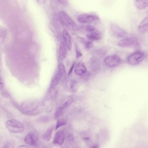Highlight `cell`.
Listing matches in <instances>:
<instances>
[{"instance_id":"6da1fadb","label":"cell","mask_w":148,"mask_h":148,"mask_svg":"<svg viewBox=\"0 0 148 148\" xmlns=\"http://www.w3.org/2000/svg\"><path fill=\"white\" fill-rule=\"evenodd\" d=\"M44 109L43 104L35 100L23 102L20 106L21 112L27 115L35 116L42 112Z\"/></svg>"},{"instance_id":"7a4b0ae2","label":"cell","mask_w":148,"mask_h":148,"mask_svg":"<svg viewBox=\"0 0 148 148\" xmlns=\"http://www.w3.org/2000/svg\"><path fill=\"white\" fill-rule=\"evenodd\" d=\"M6 127L10 132L14 134L22 133L25 129V127L23 123L15 119H11L6 121Z\"/></svg>"},{"instance_id":"3957f363","label":"cell","mask_w":148,"mask_h":148,"mask_svg":"<svg viewBox=\"0 0 148 148\" xmlns=\"http://www.w3.org/2000/svg\"><path fill=\"white\" fill-rule=\"evenodd\" d=\"M146 54L141 51H137L128 56L127 62L129 65L136 66L139 65L146 58Z\"/></svg>"},{"instance_id":"277c9868","label":"cell","mask_w":148,"mask_h":148,"mask_svg":"<svg viewBox=\"0 0 148 148\" xmlns=\"http://www.w3.org/2000/svg\"><path fill=\"white\" fill-rule=\"evenodd\" d=\"M123 60L117 55H111L105 57L104 64L109 68L113 69L119 66L123 63Z\"/></svg>"},{"instance_id":"5b68a950","label":"cell","mask_w":148,"mask_h":148,"mask_svg":"<svg viewBox=\"0 0 148 148\" xmlns=\"http://www.w3.org/2000/svg\"><path fill=\"white\" fill-rule=\"evenodd\" d=\"M109 30L110 34L114 37L122 39L127 37V31L115 23L110 24Z\"/></svg>"},{"instance_id":"8992f818","label":"cell","mask_w":148,"mask_h":148,"mask_svg":"<svg viewBox=\"0 0 148 148\" xmlns=\"http://www.w3.org/2000/svg\"><path fill=\"white\" fill-rule=\"evenodd\" d=\"M74 98L72 96L68 97L65 98L56 109L55 113V118L56 119L60 118L62 115L64 110L74 102Z\"/></svg>"},{"instance_id":"52a82bcc","label":"cell","mask_w":148,"mask_h":148,"mask_svg":"<svg viewBox=\"0 0 148 148\" xmlns=\"http://www.w3.org/2000/svg\"><path fill=\"white\" fill-rule=\"evenodd\" d=\"M59 17L61 21L71 30H77L78 27L70 16L63 10H61L59 13Z\"/></svg>"},{"instance_id":"ba28073f","label":"cell","mask_w":148,"mask_h":148,"mask_svg":"<svg viewBox=\"0 0 148 148\" xmlns=\"http://www.w3.org/2000/svg\"><path fill=\"white\" fill-rule=\"evenodd\" d=\"M138 43V40L136 37H127L119 41L117 45L120 47L127 48L135 47Z\"/></svg>"},{"instance_id":"9c48e42d","label":"cell","mask_w":148,"mask_h":148,"mask_svg":"<svg viewBox=\"0 0 148 148\" xmlns=\"http://www.w3.org/2000/svg\"><path fill=\"white\" fill-rule=\"evenodd\" d=\"M67 73L64 65L62 63H59L57 73L53 78L56 81H57V82L60 83L65 81Z\"/></svg>"},{"instance_id":"30bf717a","label":"cell","mask_w":148,"mask_h":148,"mask_svg":"<svg viewBox=\"0 0 148 148\" xmlns=\"http://www.w3.org/2000/svg\"><path fill=\"white\" fill-rule=\"evenodd\" d=\"M78 21L81 23H90L99 20V17L95 15L83 14L80 15L77 18Z\"/></svg>"},{"instance_id":"8fae6325","label":"cell","mask_w":148,"mask_h":148,"mask_svg":"<svg viewBox=\"0 0 148 148\" xmlns=\"http://www.w3.org/2000/svg\"><path fill=\"white\" fill-rule=\"evenodd\" d=\"M39 139V134L36 131H30L25 136L24 141L28 145L35 146Z\"/></svg>"},{"instance_id":"7c38bea8","label":"cell","mask_w":148,"mask_h":148,"mask_svg":"<svg viewBox=\"0 0 148 148\" xmlns=\"http://www.w3.org/2000/svg\"><path fill=\"white\" fill-rule=\"evenodd\" d=\"M65 139V132L63 130L57 131L54 138V144L56 146H61Z\"/></svg>"},{"instance_id":"4fadbf2b","label":"cell","mask_w":148,"mask_h":148,"mask_svg":"<svg viewBox=\"0 0 148 148\" xmlns=\"http://www.w3.org/2000/svg\"><path fill=\"white\" fill-rule=\"evenodd\" d=\"M74 71L77 75L82 76L87 73V69L84 63L80 62L75 65Z\"/></svg>"},{"instance_id":"5bb4252c","label":"cell","mask_w":148,"mask_h":148,"mask_svg":"<svg viewBox=\"0 0 148 148\" xmlns=\"http://www.w3.org/2000/svg\"><path fill=\"white\" fill-rule=\"evenodd\" d=\"M63 36L64 42L68 50L70 51L72 47V39L69 33L66 29H63Z\"/></svg>"},{"instance_id":"9a60e30c","label":"cell","mask_w":148,"mask_h":148,"mask_svg":"<svg viewBox=\"0 0 148 148\" xmlns=\"http://www.w3.org/2000/svg\"><path fill=\"white\" fill-rule=\"evenodd\" d=\"M138 29L142 34H148V16H146L140 23Z\"/></svg>"},{"instance_id":"2e32d148","label":"cell","mask_w":148,"mask_h":148,"mask_svg":"<svg viewBox=\"0 0 148 148\" xmlns=\"http://www.w3.org/2000/svg\"><path fill=\"white\" fill-rule=\"evenodd\" d=\"M67 48L64 42H62L59 46V58L61 60H63L67 57Z\"/></svg>"},{"instance_id":"e0dca14e","label":"cell","mask_w":148,"mask_h":148,"mask_svg":"<svg viewBox=\"0 0 148 148\" xmlns=\"http://www.w3.org/2000/svg\"><path fill=\"white\" fill-rule=\"evenodd\" d=\"M87 37L91 41H98L101 40L102 36L101 33L97 30L95 32L89 33L87 34Z\"/></svg>"},{"instance_id":"ac0fdd59","label":"cell","mask_w":148,"mask_h":148,"mask_svg":"<svg viewBox=\"0 0 148 148\" xmlns=\"http://www.w3.org/2000/svg\"><path fill=\"white\" fill-rule=\"evenodd\" d=\"M66 86L70 91L75 92L77 90L78 88V83L74 80H69L66 83Z\"/></svg>"},{"instance_id":"d6986e66","label":"cell","mask_w":148,"mask_h":148,"mask_svg":"<svg viewBox=\"0 0 148 148\" xmlns=\"http://www.w3.org/2000/svg\"><path fill=\"white\" fill-rule=\"evenodd\" d=\"M90 66L94 71H96L99 70L101 68V63L99 59L94 57L92 58L90 61Z\"/></svg>"},{"instance_id":"ffe728a7","label":"cell","mask_w":148,"mask_h":148,"mask_svg":"<svg viewBox=\"0 0 148 148\" xmlns=\"http://www.w3.org/2000/svg\"><path fill=\"white\" fill-rule=\"evenodd\" d=\"M54 126L50 127L42 136V138L43 140L46 141H50L51 140L52 138V134H53V131L54 130Z\"/></svg>"},{"instance_id":"44dd1931","label":"cell","mask_w":148,"mask_h":148,"mask_svg":"<svg viewBox=\"0 0 148 148\" xmlns=\"http://www.w3.org/2000/svg\"><path fill=\"white\" fill-rule=\"evenodd\" d=\"M135 4L138 9H145L148 6V0H135Z\"/></svg>"},{"instance_id":"7402d4cb","label":"cell","mask_w":148,"mask_h":148,"mask_svg":"<svg viewBox=\"0 0 148 148\" xmlns=\"http://www.w3.org/2000/svg\"><path fill=\"white\" fill-rule=\"evenodd\" d=\"M83 42L84 43V46L87 49L92 48L93 47V43L90 40H87L86 39L82 40Z\"/></svg>"},{"instance_id":"603a6c76","label":"cell","mask_w":148,"mask_h":148,"mask_svg":"<svg viewBox=\"0 0 148 148\" xmlns=\"http://www.w3.org/2000/svg\"><path fill=\"white\" fill-rule=\"evenodd\" d=\"M66 123H67V122L64 119H58L57 123H56V126L55 129H58L60 127L65 125Z\"/></svg>"},{"instance_id":"cb8c5ba5","label":"cell","mask_w":148,"mask_h":148,"mask_svg":"<svg viewBox=\"0 0 148 148\" xmlns=\"http://www.w3.org/2000/svg\"><path fill=\"white\" fill-rule=\"evenodd\" d=\"M84 29H85L86 31H87L89 33L95 32V31H97V30H96V29L94 27L90 25H86V26H85Z\"/></svg>"},{"instance_id":"d4e9b609","label":"cell","mask_w":148,"mask_h":148,"mask_svg":"<svg viewBox=\"0 0 148 148\" xmlns=\"http://www.w3.org/2000/svg\"><path fill=\"white\" fill-rule=\"evenodd\" d=\"M2 148H13V145L10 143H6L3 146Z\"/></svg>"},{"instance_id":"484cf974","label":"cell","mask_w":148,"mask_h":148,"mask_svg":"<svg viewBox=\"0 0 148 148\" xmlns=\"http://www.w3.org/2000/svg\"><path fill=\"white\" fill-rule=\"evenodd\" d=\"M60 3H61L62 4H63V5H66L67 4V0H57Z\"/></svg>"},{"instance_id":"4316f807","label":"cell","mask_w":148,"mask_h":148,"mask_svg":"<svg viewBox=\"0 0 148 148\" xmlns=\"http://www.w3.org/2000/svg\"><path fill=\"white\" fill-rule=\"evenodd\" d=\"M38 3H40V4H42V3H44L45 1H46V0H36Z\"/></svg>"},{"instance_id":"83f0119b","label":"cell","mask_w":148,"mask_h":148,"mask_svg":"<svg viewBox=\"0 0 148 148\" xmlns=\"http://www.w3.org/2000/svg\"><path fill=\"white\" fill-rule=\"evenodd\" d=\"M76 56H77V57L79 58V57H81V56H82V55L80 53V52L77 51V52H76Z\"/></svg>"},{"instance_id":"f1b7e54d","label":"cell","mask_w":148,"mask_h":148,"mask_svg":"<svg viewBox=\"0 0 148 148\" xmlns=\"http://www.w3.org/2000/svg\"><path fill=\"white\" fill-rule=\"evenodd\" d=\"M17 148H29L28 146H25V145H21L19 146Z\"/></svg>"},{"instance_id":"f546056e","label":"cell","mask_w":148,"mask_h":148,"mask_svg":"<svg viewBox=\"0 0 148 148\" xmlns=\"http://www.w3.org/2000/svg\"><path fill=\"white\" fill-rule=\"evenodd\" d=\"M91 148H98V146L96 145H94Z\"/></svg>"}]
</instances>
